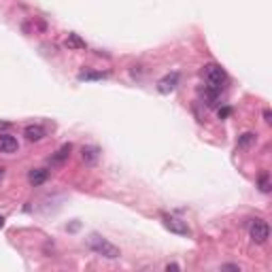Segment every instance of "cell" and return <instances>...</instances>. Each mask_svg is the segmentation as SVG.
Returning <instances> with one entry per match:
<instances>
[{"label":"cell","instance_id":"cell-18","mask_svg":"<svg viewBox=\"0 0 272 272\" xmlns=\"http://www.w3.org/2000/svg\"><path fill=\"white\" fill-rule=\"evenodd\" d=\"M166 270H168V272H170V270H181V268L177 266V264H168V266H166Z\"/></svg>","mask_w":272,"mask_h":272},{"label":"cell","instance_id":"cell-9","mask_svg":"<svg viewBox=\"0 0 272 272\" xmlns=\"http://www.w3.org/2000/svg\"><path fill=\"white\" fill-rule=\"evenodd\" d=\"M47 177H49V172L45 170V168H34V170L28 172V181L32 185H43L45 181H47Z\"/></svg>","mask_w":272,"mask_h":272},{"label":"cell","instance_id":"cell-4","mask_svg":"<svg viewBox=\"0 0 272 272\" xmlns=\"http://www.w3.org/2000/svg\"><path fill=\"white\" fill-rule=\"evenodd\" d=\"M162 221H164L166 230H170L172 234H179V236H191V228L187 225V221L179 217H172V215H164L162 217Z\"/></svg>","mask_w":272,"mask_h":272},{"label":"cell","instance_id":"cell-2","mask_svg":"<svg viewBox=\"0 0 272 272\" xmlns=\"http://www.w3.org/2000/svg\"><path fill=\"white\" fill-rule=\"evenodd\" d=\"M202 79L206 83V87L221 92L223 85L228 83V75H225V70L219 66V64H206L202 68Z\"/></svg>","mask_w":272,"mask_h":272},{"label":"cell","instance_id":"cell-5","mask_svg":"<svg viewBox=\"0 0 272 272\" xmlns=\"http://www.w3.org/2000/svg\"><path fill=\"white\" fill-rule=\"evenodd\" d=\"M179 85V73H168L166 77H162V79L158 81V89L160 94H170L174 92Z\"/></svg>","mask_w":272,"mask_h":272},{"label":"cell","instance_id":"cell-8","mask_svg":"<svg viewBox=\"0 0 272 272\" xmlns=\"http://www.w3.org/2000/svg\"><path fill=\"white\" fill-rule=\"evenodd\" d=\"M81 158H83V162H85V164H96V162H98V158H100V149L98 147H83L81 149Z\"/></svg>","mask_w":272,"mask_h":272},{"label":"cell","instance_id":"cell-17","mask_svg":"<svg viewBox=\"0 0 272 272\" xmlns=\"http://www.w3.org/2000/svg\"><path fill=\"white\" fill-rule=\"evenodd\" d=\"M270 117H272V115H270V111L266 109V111H264V121H266V124H270V121H272Z\"/></svg>","mask_w":272,"mask_h":272},{"label":"cell","instance_id":"cell-6","mask_svg":"<svg viewBox=\"0 0 272 272\" xmlns=\"http://www.w3.org/2000/svg\"><path fill=\"white\" fill-rule=\"evenodd\" d=\"M19 149V142L15 136H11V134H0V153H6V155H11V153H15Z\"/></svg>","mask_w":272,"mask_h":272},{"label":"cell","instance_id":"cell-13","mask_svg":"<svg viewBox=\"0 0 272 272\" xmlns=\"http://www.w3.org/2000/svg\"><path fill=\"white\" fill-rule=\"evenodd\" d=\"M107 73H81L79 79L81 81H98V79H105Z\"/></svg>","mask_w":272,"mask_h":272},{"label":"cell","instance_id":"cell-3","mask_svg":"<svg viewBox=\"0 0 272 272\" xmlns=\"http://www.w3.org/2000/svg\"><path fill=\"white\" fill-rule=\"evenodd\" d=\"M249 236H251V241H253L255 245H266L268 243V238H270V228H268V223L264 221V219H251V223H249Z\"/></svg>","mask_w":272,"mask_h":272},{"label":"cell","instance_id":"cell-14","mask_svg":"<svg viewBox=\"0 0 272 272\" xmlns=\"http://www.w3.org/2000/svg\"><path fill=\"white\" fill-rule=\"evenodd\" d=\"M260 190L262 191H270V183H268V174H262V177H260Z\"/></svg>","mask_w":272,"mask_h":272},{"label":"cell","instance_id":"cell-10","mask_svg":"<svg viewBox=\"0 0 272 272\" xmlns=\"http://www.w3.org/2000/svg\"><path fill=\"white\" fill-rule=\"evenodd\" d=\"M70 151H73V145H64V147H60L57 149V153L51 158V164H62V162H66L68 158H70Z\"/></svg>","mask_w":272,"mask_h":272},{"label":"cell","instance_id":"cell-19","mask_svg":"<svg viewBox=\"0 0 272 272\" xmlns=\"http://www.w3.org/2000/svg\"><path fill=\"white\" fill-rule=\"evenodd\" d=\"M2 177H4V168L0 166V179H2Z\"/></svg>","mask_w":272,"mask_h":272},{"label":"cell","instance_id":"cell-7","mask_svg":"<svg viewBox=\"0 0 272 272\" xmlns=\"http://www.w3.org/2000/svg\"><path fill=\"white\" fill-rule=\"evenodd\" d=\"M45 134H47V132H45V128H43V126H38V124H32V126H28V128L24 130V136H26V138H28L30 142H38V140H43V138H45Z\"/></svg>","mask_w":272,"mask_h":272},{"label":"cell","instance_id":"cell-12","mask_svg":"<svg viewBox=\"0 0 272 272\" xmlns=\"http://www.w3.org/2000/svg\"><path fill=\"white\" fill-rule=\"evenodd\" d=\"M255 142V134L253 132H245L241 134V138H238V147L245 149V147H251Z\"/></svg>","mask_w":272,"mask_h":272},{"label":"cell","instance_id":"cell-16","mask_svg":"<svg viewBox=\"0 0 272 272\" xmlns=\"http://www.w3.org/2000/svg\"><path fill=\"white\" fill-rule=\"evenodd\" d=\"M221 270H236V272H241V266H236V264H225V266H221Z\"/></svg>","mask_w":272,"mask_h":272},{"label":"cell","instance_id":"cell-15","mask_svg":"<svg viewBox=\"0 0 272 272\" xmlns=\"http://www.w3.org/2000/svg\"><path fill=\"white\" fill-rule=\"evenodd\" d=\"M230 115H232V109H230V107H223V109H219V117H221V119L230 117Z\"/></svg>","mask_w":272,"mask_h":272},{"label":"cell","instance_id":"cell-11","mask_svg":"<svg viewBox=\"0 0 272 272\" xmlns=\"http://www.w3.org/2000/svg\"><path fill=\"white\" fill-rule=\"evenodd\" d=\"M66 47H68V49H85V41H83L79 34L70 32V34L66 36Z\"/></svg>","mask_w":272,"mask_h":272},{"label":"cell","instance_id":"cell-20","mask_svg":"<svg viewBox=\"0 0 272 272\" xmlns=\"http://www.w3.org/2000/svg\"><path fill=\"white\" fill-rule=\"evenodd\" d=\"M2 225H4V217L0 215V228H2Z\"/></svg>","mask_w":272,"mask_h":272},{"label":"cell","instance_id":"cell-1","mask_svg":"<svg viewBox=\"0 0 272 272\" xmlns=\"http://www.w3.org/2000/svg\"><path fill=\"white\" fill-rule=\"evenodd\" d=\"M87 247L94 251L96 255L100 257H107V260H117V257L121 255L119 247H115L113 243H109L107 238H102L100 234H92L87 238Z\"/></svg>","mask_w":272,"mask_h":272}]
</instances>
